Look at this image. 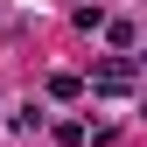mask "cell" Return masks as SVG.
<instances>
[{
	"mask_svg": "<svg viewBox=\"0 0 147 147\" xmlns=\"http://www.w3.org/2000/svg\"><path fill=\"white\" fill-rule=\"evenodd\" d=\"M98 84H105V91H126V84H133V70H126V63H105V70H98Z\"/></svg>",
	"mask_w": 147,
	"mask_h": 147,
	"instance_id": "obj_1",
	"label": "cell"
}]
</instances>
